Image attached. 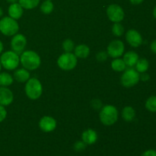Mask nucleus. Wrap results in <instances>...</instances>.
I'll use <instances>...</instances> for the list:
<instances>
[{"label": "nucleus", "instance_id": "f257e3e1", "mask_svg": "<svg viewBox=\"0 0 156 156\" xmlns=\"http://www.w3.org/2000/svg\"><path fill=\"white\" fill-rule=\"evenodd\" d=\"M20 63L22 65L23 68L29 71H34L41 66V58L34 50H24L20 55Z\"/></svg>", "mask_w": 156, "mask_h": 156}, {"label": "nucleus", "instance_id": "f03ea898", "mask_svg": "<svg viewBox=\"0 0 156 156\" xmlns=\"http://www.w3.org/2000/svg\"><path fill=\"white\" fill-rule=\"evenodd\" d=\"M119 118V111L115 106L107 105L102 107L99 113V119L105 126H112L117 123Z\"/></svg>", "mask_w": 156, "mask_h": 156}, {"label": "nucleus", "instance_id": "7ed1b4c3", "mask_svg": "<svg viewBox=\"0 0 156 156\" xmlns=\"http://www.w3.org/2000/svg\"><path fill=\"white\" fill-rule=\"evenodd\" d=\"M0 63L7 71H14L19 66L20 56L12 50L2 52L0 55Z\"/></svg>", "mask_w": 156, "mask_h": 156}, {"label": "nucleus", "instance_id": "20e7f679", "mask_svg": "<svg viewBox=\"0 0 156 156\" xmlns=\"http://www.w3.org/2000/svg\"><path fill=\"white\" fill-rule=\"evenodd\" d=\"M24 91L30 100H37L43 94V85L37 78H30L25 82Z\"/></svg>", "mask_w": 156, "mask_h": 156}, {"label": "nucleus", "instance_id": "39448f33", "mask_svg": "<svg viewBox=\"0 0 156 156\" xmlns=\"http://www.w3.org/2000/svg\"><path fill=\"white\" fill-rule=\"evenodd\" d=\"M19 24L17 20L9 16L0 18V33L5 37H12L18 33Z\"/></svg>", "mask_w": 156, "mask_h": 156}, {"label": "nucleus", "instance_id": "423d86ee", "mask_svg": "<svg viewBox=\"0 0 156 156\" xmlns=\"http://www.w3.org/2000/svg\"><path fill=\"white\" fill-rule=\"evenodd\" d=\"M57 66L64 71H71L74 69L78 63V58L72 53H66L61 54L57 59Z\"/></svg>", "mask_w": 156, "mask_h": 156}, {"label": "nucleus", "instance_id": "0eeeda50", "mask_svg": "<svg viewBox=\"0 0 156 156\" xmlns=\"http://www.w3.org/2000/svg\"><path fill=\"white\" fill-rule=\"evenodd\" d=\"M140 81V73L133 67V68H126L123 72L120 83L125 88H132L136 85Z\"/></svg>", "mask_w": 156, "mask_h": 156}, {"label": "nucleus", "instance_id": "6e6552de", "mask_svg": "<svg viewBox=\"0 0 156 156\" xmlns=\"http://www.w3.org/2000/svg\"><path fill=\"white\" fill-rule=\"evenodd\" d=\"M108 19L113 23L121 22L125 17V12L123 8L117 4H111L106 11Z\"/></svg>", "mask_w": 156, "mask_h": 156}, {"label": "nucleus", "instance_id": "1a4fd4ad", "mask_svg": "<svg viewBox=\"0 0 156 156\" xmlns=\"http://www.w3.org/2000/svg\"><path fill=\"white\" fill-rule=\"evenodd\" d=\"M106 51L108 56L113 59L120 58L124 54L125 45L123 41L120 40H114L109 43Z\"/></svg>", "mask_w": 156, "mask_h": 156}, {"label": "nucleus", "instance_id": "9d476101", "mask_svg": "<svg viewBox=\"0 0 156 156\" xmlns=\"http://www.w3.org/2000/svg\"><path fill=\"white\" fill-rule=\"evenodd\" d=\"M27 44V41L26 37L22 34L18 33L12 37L10 46L12 50L20 56L25 50Z\"/></svg>", "mask_w": 156, "mask_h": 156}, {"label": "nucleus", "instance_id": "9b49d317", "mask_svg": "<svg viewBox=\"0 0 156 156\" xmlns=\"http://www.w3.org/2000/svg\"><path fill=\"white\" fill-rule=\"evenodd\" d=\"M126 42L129 46L134 48L140 47L143 42V38L141 34L136 29H129L125 35Z\"/></svg>", "mask_w": 156, "mask_h": 156}, {"label": "nucleus", "instance_id": "f8f14e48", "mask_svg": "<svg viewBox=\"0 0 156 156\" xmlns=\"http://www.w3.org/2000/svg\"><path fill=\"white\" fill-rule=\"evenodd\" d=\"M39 128L44 133H51L56 129L57 122L56 119L50 116H44L41 117L38 123Z\"/></svg>", "mask_w": 156, "mask_h": 156}, {"label": "nucleus", "instance_id": "ddd939ff", "mask_svg": "<svg viewBox=\"0 0 156 156\" xmlns=\"http://www.w3.org/2000/svg\"><path fill=\"white\" fill-rule=\"evenodd\" d=\"M14 101V94L9 87H0V105L7 107Z\"/></svg>", "mask_w": 156, "mask_h": 156}, {"label": "nucleus", "instance_id": "4468645a", "mask_svg": "<svg viewBox=\"0 0 156 156\" xmlns=\"http://www.w3.org/2000/svg\"><path fill=\"white\" fill-rule=\"evenodd\" d=\"M8 14L9 17L18 21L22 17L24 14V9L18 2L10 4L8 9Z\"/></svg>", "mask_w": 156, "mask_h": 156}, {"label": "nucleus", "instance_id": "2eb2a0df", "mask_svg": "<svg viewBox=\"0 0 156 156\" xmlns=\"http://www.w3.org/2000/svg\"><path fill=\"white\" fill-rule=\"evenodd\" d=\"M98 136L97 132L93 129H87L82 133V140L88 146L93 145L97 142Z\"/></svg>", "mask_w": 156, "mask_h": 156}, {"label": "nucleus", "instance_id": "dca6fc26", "mask_svg": "<svg viewBox=\"0 0 156 156\" xmlns=\"http://www.w3.org/2000/svg\"><path fill=\"white\" fill-rule=\"evenodd\" d=\"M13 78L14 80L17 81L20 83H25L27 80L30 78V71L24 68L16 69L14 70Z\"/></svg>", "mask_w": 156, "mask_h": 156}, {"label": "nucleus", "instance_id": "f3484780", "mask_svg": "<svg viewBox=\"0 0 156 156\" xmlns=\"http://www.w3.org/2000/svg\"><path fill=\"white\" fill-rule=\"evenodd\" d=\"M139 59H140V56L137 54L136 52L133 51V50L124 53L123 57V59L126 63V66L129 67V68H133V67L135 66Z\"/></svg>", "mask_w": 156, "mask_h": 156}, {"label": "nucleus", "instance_id": "a211bd4d", "mask_svg": "<svg viewBox=\"0 0 156 156\" xmlns=\"http://www.w3.org/2000/svg\"><path fill=\"white\" fill-rule=\"evenodd\" d=\"M74 54L79 59H86L90 54V48L86 44H79L76 46L74 49Z\"/></svg>", "mask_w": 156, "mask_h": 156}, {"label": "nucleus", "instance_id": "6ab92c4d", "mask_svg": "<svg viewBox=\"0 0 156 156\" xmlns=\"http://www.w3.org/2000/svg\"><path fill=\"white\" fill-rule=\"evenodd\" d=\"M135 109L132 106H126L123 108L121 111V117L123 120L126 122H132L136 118Z\"/></svg>", "mask_w": 156, "mask_h": 156}, {"label": "nucleus", "instance_id": "aec40b11", "mask_svg": "<svg viewBox=\"0 0 156 156\" xmlns=\"http://www.w3.org/2000/svg\"><path fill=\"white\" fill-rule=\"evenodd\" d=\"M13 76L8 72L0 73V87H9L13 84Z\"/></svg>", "mask_w": 156, "mask_h": 156}, {"label": "nucleus", "instance_id": "412c9836", "mask_svg": "<svg viewBox=\"0 0 156 156\" xmlns=\"http://www.w3.org/2000/svg\"><path fill=\"white\" fill-rule=\"evenodd\" d=\"M111 69H112L114 71L117 72V73H122V72L124 71L127 66H126V63L123 61V59L121 58H115L112 60L111 62Z\"/></svg>", "mask_w": 156, "mask_h": 156}, {"label": "nucleus", "instance_id": "4be33fe9", "mask_svg": "<svg viewBox=\"0 0 156 156\" xmlns=\"http://www.w3.org/2000/svg\"><path fill=\"white\" fill-rule=\"evenodd\" d=\"M149 69V62L146 58H140L135 65V69L139 73H146Z\"/></svg>", "mask_w": 156, "mask_h": 156}, {"label": "nucleus", "instance_id": "5701e85b", "mask_svg": "<svg viewBox=\"0 0 156 156\" xmlns=\"http://www.w3.org/2000/svg\"><path fill=\"white\" fill-rule=\"evenodd\" d=\"M41 0H18V3L24 9L30 10L36 8L40 4Z\"/></svg>", "mask_w": 156, "mask_h": 156}, {"label": "nucleus", "instance_id": "b1692460", "mask_svg": "<svg viewBox=\"0 0 156 156\" xmlns=\"http://www.w3.org/2000/svg\"><path fill=\"white\" fill-rule=\"evenodd\" d=\"M145 108L152 113H156V95H152L148 98L145 102Z\"/></svg>", "mask_w": 156, "mask_h": 156}, {"label": "nucleus", "instance_id": "393cba45", "mask_svg": "<svg viewBox=\"0 0 156 156\" xmlns=\"http://www.w3.org/2000/svg\"><path fill=\"white\" fill-rule=\"evenodd\" d=\"M53 9H54V5L50 0H45L44 2H43L41 5V12L45 15H49V14L52 13Z\"/></svg>", "mask_w": 156, "mask_h": 156}, {"label": "nucleus", "instance_id": "a878e982", "mask_svg": "<svg viewBox=\"0 0 156 156\" xmlns=\"http://www.w3.org/2000/svg\"><path fill=\"white\" fill-rule=\"evenodd\" d=\"M111 32H112V34L115 37H120L123 36V34H124V27H123V24L120 22L114 23L112 27H111Z\"/></svg>", "mask_w": 156, "mask_h": 156}, {"label": "nucleus", "instance_id": "bb28decb", "mask_svg": "<svg viewBox=\"0 0 156 156\" xmlns=\"http://www.w3.org/2000/svg\"><path fill=\"white\" fill-rule=\"evenodd\" d=\"M75 44L73 40L71 39H66L64 40L62 44V50L66 53H72L75 49Z\"/></svg>", "mask_w": 156, "mask_h": 156}, {"label": "nucleus", "instance_id": "cd10ccee", "mask_svg": "<svg viewBox=\"0 0 156 156\" xmlns=\"http://www.w3.org/2000/svg\"><path fill=\"white\" fill-rule=\"evenodd\" d=\"M86 147H87V145L85 144L82 140L76 142L74 146H73V149H74V150L78 152H83V151L86 149Z\"/></svg>", "mask_w": 156, "mask_h": 156}, {"label": "nucleus", "instance_id": "c85d7f7f", "mask_svg": "<svg viewBox=\"0 0 156 156\" xmlns=\"http://www.w3.org/2000/svg\"><path fill=\"white\" fill-rule=\"evenodd\" d=\"M91 106L95 111H100L102 107H103V104H102V101L100 99L95 98L93 99L91 101Z\"/></svg>", "mask_w": 156, "mask_h": 156}, {"label": "nucleus", "instance_id": "c756f323", "mask_svg": "<svg viewBox=\"0 0 156 156\" xmlns=\"http://www.w3.org/2000/svg\"><path fill=\"white\" fill-rule=\"evenodd\" d=\"M108 56H108L107 51H105V50H103V51H99L98 53L96 54V59H97L98 62H105V61H107V59H108Z\"/></svg>", "mask_w": 156, "mask_h": 156}, {"label": "nucleus", "instance_id": "7c9ffc66", "mask_svg": "<svg viewBox=\"0 0 156 156\" xmlns=\"http://www.w3.org/2000/svg\"><path fill=\"white\" fill-rule=\"evenodd\" d=\"M7 111L5 109V107L0 105V123H2L7 117Z\"/></svg>", "mask_w": 156, "mask_h": 156}, {"label": "nucleus", "instance_id": "2f4dec72", "mask_svg": "<svg viewBox=\"0 0 156 156\" xmlns=\"http://www.w3.org/2000/svg\"><path fill=\"white\" fill-rule=\"evenodd\" d=\"M140 79L142 82H148V81L150 80V75L149 73H147V72L146 73H140Z\"/></svg>", "mask_w": 156, "mask_h": 156}, {"label": "nucleus", "instance_id": "473e14b6", "mask_svg": "<svg viewBox=\"0 0 156 156\" xmlns=\"http://www.w3.org/2000/svg\"><path fill=\"white\" fill-rule=\"evenodd\" d=\"M141 156H156V150L155 149H148L143 152Z\"/></svg>", "mask_w": 156, "mask_h": 156}, {"label": "nucleus", "instance_id": "72a5a7b5", "mask_svg": "<svg viewBox=\"0 0 156 156\" xmlns=\"http://www.w3.org/2000/svg\"><path fill=\"white\" fill-rule=\"evenodd\" d=\"M150 50L154 54H156V39L153 40L150 44Z\"/></svg>", "mask_w": 156, "mask_h": 156}, {"label": "nucleus", "instance_id": "f704fd0d", "mask_svg": "<svg viewBox=\"0 0 156 156\" xmlns=\"http://www.w3.org/2000/svg\"><path fill=\"white\" fill-rule=\"evenodd\" d=\"M131 4L135 5H138L142 4L144 2V0H129Z\"/></svg>", "mask_w": 156, "mask_h": 156}, {"label": "nucleus", "instance_id": "c9c22d12", "mask_svg": "<svg viewBox=\"0 0 156 156\" xmlns=\"http://www.w3.org/2000/svg\"><path fill=\"white\" fill-rule=\"evenodd\" d=\"M3 50H4V45H3V43L2 42V41L0 40V55H1L2 53L3 52Z\"/></svg>", "mask_w": 156, "mask_h": 156}, {"label": "nucleus", "instance_id": "e433bc0d", "mask_svg": "<svg viewBox=\"0 0 156 156\" xmlns=\"http://www.w3.org/2000/svg\"><path fill=\"white\" fill-rule=\"evenodd\" d=\"M152 15H153L154 18L156 19V5L154 7L153 10H152Z\"/></svg>", "mask_w": 156, "mask_h": 156}, {"label": "nucleus", "instance_id": "4c0bfd02", "mask_svg": "<svg viewBox=\"0 0 156 156\" xmlns=\"http://www.w3.org/2000/svg\"><path fill=\"white\" fill-rule=\"evenodd\" d=\"M6 2L9 3H10V4H13V3L18 2V0H6Z\"/></svg>", "mask_w": 156, "mask_h": 156}, {"label": "nucleus", "instance_id": "58836bf2", "mask_svg": "<svg viewBox=\"0 0 156 156\" xmlns=\"http://www.w3.org/2000/svg\"><path fill=\"white\" fill-rule=\"evenodd\" d=\"M3 15H4V12H3V9L0 6V18H2L3 17Z\"/></svg>", "mask_w": 156, "mask_h": 156}, {"label": "nucleus", "instance_id": "ea45409f", "mask_svg": "<svg viewBox=\"0 0 156 156\" xmlns=\"http://www.w3.org/2000/svg\"><path fill=\"white\" fill-rule=\"evenodd\" d=\"M2 67L1 63H0V73H1V72H2Z\"/></svg>", "mask_w": 156, "mask_h": 156}, {"label": "nucleus", "instance_id": "a19ab883", "mask_svg": "<svg viewBox=\"0 0 156 156\" xmlns=\"http://www.w3.org/2000/svg\"><path fill=\"white\" fill-rule=\"evenodd\" d=\"M50 1H52V0H50Z\"/></svg>", "mask_w": 156, "mask_h": 156}]
</instances>
